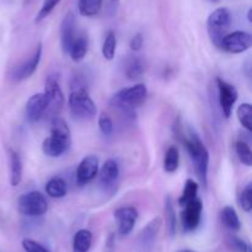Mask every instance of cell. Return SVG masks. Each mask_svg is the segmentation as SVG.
<instances>
[{
	"label": "cell",
	"mask_w": 252,
	"mask_h": 252,
	"mask_svg": "<svg viewBox=\"0 0 252 252\" xmlns=\"http://www.w3.org/2000/svg\"><path fill=\"white\" fill-rule=\"evenodd\" d=\"M22 247H24V250L26 252H51L43 245H41L39 242L34 241L32 239L22 240Z\"/></svg>",
	"instance_id": "obj_35"
},
{
	"label": "cell",
	"mask_w": 252,
	"mask_h": 252,
	"mask_svg": "<svg viewBox=\"0 0 252 252\" xmlns=\"http://www.w3.org/2000/svg\"><path fill=\"white\" fill-rule=\"evenodd\" d=\"M239 123L244 128L248 131H252V105L249 103L241 104L236 110Z\"/></svg>",
	"instance_id": "obj_27"
},
{
	"label": "cell",
	"mask_w": 252,
	"mask_h": 252,
	"mask_svg": "<svg viewBox=\"0 0 252 252\" xmlns=\"http://www.w3.org/2000/svg\"><path fill=\"white\" fill-rule=\"evenodd\" d=\"M61 1L62 0H44L43 4H42V6H41V9H39L38 14H37L36 19H34V21L41 22L42 20L46 19V17L48 16V15L51 14L54 9H56L57 5H58Z\"/></svg>",
	"instance_id": "obj_31"
},
{
	"label": "cell",
	"mask_w": 252,
	"mask_h": 252,
	"mask_svg": "<svg viewBox=\"0 0 252 252\" xmlns=\"http://www.w3.org/2000/svg\"><path fill=\"white\" fill-rule=\"evenodd\" d=\"M240 207L245 210L246 212H250L252 210V184L249 183L241 192L240 198Z\"/></svg>",
	"instance_id": "obj_32"
},
{
	"label": "cell",
	"mask_w": 252,
	"mask_h": 252,
	"mask_svg": "<svg viewBox=\"0 0 252 252\" xmlns=\"http://www.w3.org/2000/svg\"><path fill=\"white\" fill-rule=\"evenodd\" d=\"M103 0H79L78 10L81 16L93 17L101 11Z\"/></svg>",
	"instance_id": "obj_23"
},
{
	"label": "cell",
	"mask_w": 252,
	"mask_h": 252,
	"mask_svg": "<svg viewBox=\"0 0 252 252\" xmlns=\"http://www.w3.org/2000/svg\"><path fill=\"white\" fill-rule=\"evenodd\" d=\"M10 158V184L17 187L22 180V161L16 151L9 150Z\"/></svg>",
	"instance_id": "obj_18"
},
{
	"label": "cell",
	"mask_w": 252,
	"mask_h": 252,
	"mask_svg": "<svg viewBox=\"0 0 252 252\" xmlns=\"http://www.w3.org/2000/svg\"><path fill=\"white\" fill-rule=\"evenodd\" d=\"M165 215H166V222L167 229H169V234L174 236L176 232V214H175L174 203L170 195H167L165 199Z\"/></svg>",
	"instance_id": "obj_30"
},
{
	"label": "cell",
	"mask_w": 252,
	"mask_h": 252,
	"mask_svg": "<svg viewBox=\"0 0 252 252\" xmlns=\"http://www.w3.org/2000/svg\"><path fill=\"white\" fill-rule=\"evenodd\" d=\"M17 209L20 214L30 217L42 216L48 210V202L46 197L38 190H32V192L22 194L17 200Z\"/></svg>",
	"instance_id": "obj_5"
},
{
	"label": "cell",
	"mask_w": 252,
	"mask_h": 252,
	"mask_svg": "<svg viewBox=\"0 0 252 252\" xmlns=\"http://www.w3.org/2000/svg\"><path fill=\"white\" fill-rule=\"evenodd\" d=\"M76 39V21L73 12H68L61 24V46L64 53H69L74 40Z\"/></svg>",
	"instance_id": "obj_16"
},
{
	"label": "cell",
	"mask_w": 252,
	"mask_h": 252,
	"mask_svg": "<svg viewBox=\"0 0 252 252\" xmlns=\"http://www.w3.org/2000/svg\"><path fill=\"white\" fill-rule=\"evenodd\" d=\"M182 142L185 143L187 152L191 157L192 162L194 165L197 175L199 180L203 184V187H207L208 183V167H209V152L199 136L194 132L193 130H189V132L184 133L182 136Z\"/></svg>",
	"instance_id": "obj_2"
},
{
	"label": "cell",
	"mask_w": 252,
	"mask_h": 252,
	"mask_svg": "<svg viewBox=\"0 0 252 252\" xmlns=\"http://www.w3.org/2000/svg\"><path fill=\"white\" fill-rule=\"evenodd\" d=\"M196 198H198V184H197L196 180L187 179L186 183H185L184 192H182L181 197L179 199L180 205L185 207L187 203L192 202Z\"/></svg>",
	"instance_id": "obj_26"
},
{
	"label": "cell",
	"mask_w": 252,
	"mask_h": 252,
	"mask_svg": "<svg viewBox=\"0 0 252 252\" xmlns=\"http://www.w3.org/2000/svg\"><path fill=\"white\" fill-rule=\"evenodd\" d=\"M202 211H203V203L199 198H196L192 202L185 205V210L182 211V227L185 232L194 231L201 224Z\"/></svg>",
	"instance_id": "obj_11"
},
{
	"label": "cell",
	"mask_w": 252,
	"mask_h": 252,
	"mask_svg": "<svg viewBox=\"0 0 252 252\" xmlns=\"http://www.w3.org/2000/svg\"><path fill=\"white\" fill-rule=\"evenodd\" d=\"M89 51V40L88 37L80 35V36H76V39L74 40L73 44H71L70 49H69V54H70L71 59L74 62H81L85 56L88 54Z\"/></svg>",
	"instance_id": "obj_21"
},
{
	"label": "cell",
	"mask_w": 252,
	"mask_h": 252,
	"mask_svg": "<svg viewBox=\"0 0 252 252\" xmlns=\"http://www.w3.org/2000/svg\"><path fill=\"white\" fill-rule=\"evenodd\" d=\"M44 94L48 99V108L44 115H48L51 119L58 116L61 110L64 106V94L62 91L61 84H59V78L56 74L48 76L44 85Z\"/></svg>",
	"instance_id": "obj_7"
},
{
	"label": "cell",
	"mask_w": 252,
	"mask_h": 252,
	"mask_svg": "<svg viewBox=\"0 0 252 252\" xmlns=\"http://www.w3.org/2000/svg\"><path fill=\"white\" fill-rule=\"evenodd\" d=\"M98 169H100L98 158L94 155L86 156L85 158L81 160L78 168H76V183L79 185L88 184L91 180L95 179V177L98 173Z\"/></svg>",
	"instance_id": "obj_12"
},
{
	"label": "cell",
	"mask_w": 252,
	"mask_h": 252,
	"mask_svg": "<svg viewBox=\"0 0 252 252\" xmlns=\"http://www.w3.org/2000/svg\"><path fill=\"white\" fill-rule=\"evenodd\" d=\"M217 86H218V100L221 111L226 119L230 118L233 113V108L239 98V93L233 84L223 81L221 78H217Z\"/></svg>",
	"instance_id": "obj_9"
},
{
	"label": "cell",
	"mask_w": 252,
	"mask_h": 252,
	"mask_svg": "<svg viewBox=\"0 0 252 252\" xmlns=\"http://www.w3.org/2000/svg\"><path fill=\"white\" fill-rule=\"evenodd\" d=\"M148 96V88L145 84L139 83L129 88L121 89L112 96L111 104L122 105L126 108L135 109L142 105Z\"/></svg>",
	"instance_id": "obj_6"
},
{
	"label": "cell",
	"mask_w": 252,
	"mask_h": 252,
	"mask_svg": "<svg viewBox=\"0 0 252 252\" xmlns=\"http://www.w3.org/2000/svg\"><path fill=\"white\" fill-rule=\"evenodd\" d=\"M220 220L226 229L231 231H239L241 229V222L236 210L230 205H226L220 211Z\"/></svg>",
	"instance_id": "obj_22"
},
{
	"label": "cell",
	"mask_w": 252,
	"mask_h": 252,
	"mask_svg": "<svg viewBox=\"0 0 252 252\" xmlns=\"http://www.w3.org/2000/svg\"><path fill=\"white\" fill-rule=\"evenodd\" d=\"M116 49H117V37H116L115 32L108 31L102 43V48H101L103 58L107 61H112L115 58Z\"/></svg>",
	"instance_id": "obj_25"
},
{
	"label": "cell",
	"mask_w": 252,
	"mask_h": 252,
	"mask_svg": "<svg viewBox=\"0 0 252 252\" xmlns=\"http://www.w3.org/2000/svg\"><path fill=\"white\" fill-rule=\"evenodd\" d=\"M138 210L134 207H121L115 211V217L118 224V232L127 236L133 231L138 220Z\"/></svg>",
	"instance_id": "obj_13"
},
{
	"label": "cell",
	"mask_w": 252,
	"mask_h": 252,
	"mask_svg": "<svg viewBox=\"0 0 252 252\" xmlns=\"http://www.w3.org/2000/svg\"><path fill=\"white\" fill-rule=\"evenodd\" d=\"M145 71V63L143 62V59L134 57V58L130 59L129 62L126 66V76L128 77V79H137L139 77L143 76Z\"/></svg>",
	"instance_id": "obj_28"
},
{
	"label": "cell",
	"mask_w": 252,
	"mask_h": 252,
	"mask_svg": "<svg viewBox=\"0 0 252 252\" xmlns=\"http://www.w3.org/2000/svg\"><path fill=\"white\" fill-rule=\"evenodd\" d=\"M93 245V234L88 229H80L73 239V252H89Z\"/></svg>",
	"instance_id": "obj_19"
},
{
	"label": "cell",
	"mask_w": 252,
	"mask_h": 252,
	"mask_svg": "<svg viewBox=\"0 0 252 252\" xmlns=\"http://www.w3.org/2000/svg\"><path fill=\"white\" fill-rule=\"evenodd\" d=\"M42 52H43V47H42V43H38L34 48L33 53L31 54V57H29L26 61L22 62L21 64H19V66L12 69L11 78L15 82H22L29 79L38 68L39 62L42 59Z\"/></svg>",
	"instance_id": "obj_10"
},
{
	"label": "cell",
	"mask_w": 252,
	"mask_h": 252,
	"mask_svg": "<svg viewBox=\"0 0 252 252\" xmlns=\"http://www.w3.org/2000/svg\"><path fill=\"white\" fill-rule=\"evenodd\" d=\"M228 245L235 252H250V245L240 237L230 236L228 239Z\"/></svg>",
	"instance_id": "obj_34"
},
{
	"label": "cell",
	"mask_w": 252,
	"mask_h": 252,
	"mask_svg": "<svg viewBox=\"0 0 252 252\" xmlns=\"http://www.w3.org/2000/svg\"><path fill=\"white\" fill-rule=\"evenodd\" d=\"M98 127L105 136L112 135L113 132V121L107 114L102 113L98 116Z\"/></svg>",
	"instance_id": "obj_33"
},
{
	"label": "cell",
	"mask_w": 252,
	"mask_h": 252,
	"mask_svg": "<svg viewBox=\"0 0 252 252\" xmlns=\"http://www.w3.org/2000/svg\"><path fill=\"white\" fill-rule=\"evenodd\" d=\"M48 108V99L44 93L33 94L27 100L26 104V118L30 123H37L41 120L46 114Z\"/></svg>",
	"instance_id": "obj_14"
},
{
	"label": "cell",
	"mask_w": 252,
	"mask_h": 252,
	"mask_svg": "<svg viewBox=\"0 0 252 252\" xmlns=\"http://www.w3.org/2000/svg\"><path fill=\"white\" fill-rule=\"evenodd\" d=\"M235 152L238 156L239 161H240L243 165L251 167L252 166V151L249 146L248 142L245 141H238L235 143Z\"/></svg>",
	"instance_id": "obj_29"
},
{
	"label": "cell",
	"mask_w": 252,
	"mask_h": 252,
	"mask_svg": "<svg viewBox=\"0 0 252 252\" xmlns=\"http://www.w3.org/2000/svg\"><path fill=\"white\" fill-rule=\"evenodd\" d=\"M70 114L78 120H91L97 114V106L86 88L71 89L68 96Z\"/></svg>",
	"instance_id": "obj_3"
},
{
	"label": "cell",
	"mask_w": 252,
	"mask_h": 252,
	"mask_svg": "<svg viewBox=\"0 0 252 252\" xmlns=\"http://www.w3.org/2000/svg\"><path fill=\"white\" fill-rule=\"evenodd\" d=\"M46 193L48 197L61 199V198L65 197L68 193V184L63 178L53 177L47 182Z\"/></svg>",
	"instance_id": "obj_20"
},
{
	"label": "cell",
	"mask_w": 252,
	"mask_h": 252,
	"mask_svg": "<svg viewBox=\"0 0 252 252\" xmlns=\"http://www.w3.org/2000/svg\"><path fill=\"white\" fill-rule=\"evenodd\" d=\"M71 146V132L68 124L59 116L52 119L51 135L42 142V152L48 157H59Z\"/></svg>",
	"instance_id": "obj_1"
},
{
	"label": "cell",
	"mask_w": 252,
	"mask_h": 252,
	"mask_svg": "<svg viewBox=\"0 0 252 252\" xmlns=\"http://www.w3.org/2000/svg\"><path fill=\"white\" fill-rule=\"evenodd\" d=\"M180 166V151L175 146H170L164 158V169L167 173L176 172Z\"/></svg>",
	"instance_id": "obj_24"
},
{
	"label": "cell",
	"mask_w": 252,
	"mask_h": 252,
	"mask_svg": "<svg viewBox=\"0 0 252 252\" xmlns=\"http://www.w3.org/2000/svg\"><path fill=\"white\" fill-rule=\"evenodd\" d=\"M181 252H194V251H191V250H184V251H181Z\"/></svg>",
	"instance_id": "obj_37"
},
{
	"label": "cell",
	"mask_w": 252,
	"mask_h": 252,
	"mask_svg": "<svg viewBox=\"0 0 252 252\" xmlns=\"http://www.w3.org/2000/svg\"><path fill=\"white\" fill-rule=\"evenodd\" d=\"M252 46V37L249 32L235 31L226 34L220 42V48L229 53H243Z\"/></svg>",
	"instance_id": "obj_8"
},
{
	"label": "cell",
	"mask_w": 252,
	"mask_h": 252,
	"mask_svg": "<svg viewBox=\"0 0 252 252\" xmlns=\"http://www.w3.org/2000/svg\"><path fill=\"white\" fill-rule=\"evenodd\" d=\"M160 227H161V219L160 217H155L145 225V227L139 234V244L143 250L150 251L153 249L158 235H159Z\"/></svg>",
	"instance_id": "obj_17"
},
{
	"label": "cell",
	"mask_w": 252,
	"mask_h": 252,
	"mask_svg": "<svg viewBox=\"0 0 252 252\" xmlns=\"http://www.w3.org/2000/svg\"><path fill=\"white\" fill-rule=\"evenodd\" d=\"M97 175L98 180H100V185L103 189H112L116 185V183H117L118 178H120V166H118L117 161H106L102 165V167L98 169Z\"/></svg>",
	"instance_id": "obj_15"
},
{
	"label": "cell",
	"mask_w": 252,
	"mask_h": 252,
	"mask_svg": "<svg viewBox=\"0 0 252 252\" xmlns=\"http://www.w3.org/2000/svg\"><path fill=\"white\" fill-rule=\"evenodd\" d=\"M231 25V14L226 7H218L214 10L207 20V30L211 41L217 47L220 46L223 37L226 35Z\"/></svg>",
	"instance_id": "obj_4"
},
{
	"label": "cell",
	"mask_w": 252,
	"mask_h": 252,
	"mask_svg": "<svg viewBox=\"0 0 252 252\" xmlns=\"http://www.w3.org/2000/svg\"><path fill=\"white\" fill-rule=\"evenodd\" d=\"M143 42H144V40H143L142 34H137V35H134V36L132 37V40H130L129 47L134 52H138V51H140V49H142Z\"/></svg>",
	"instance_id": "obj_36"
}]
</instances>
